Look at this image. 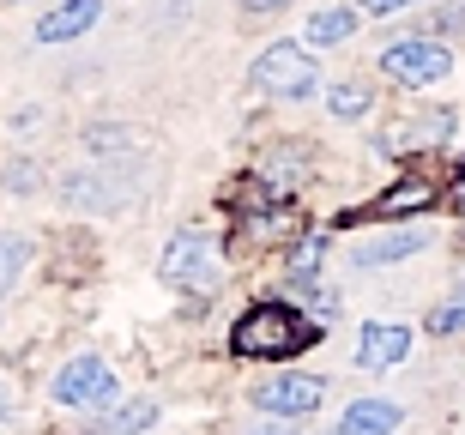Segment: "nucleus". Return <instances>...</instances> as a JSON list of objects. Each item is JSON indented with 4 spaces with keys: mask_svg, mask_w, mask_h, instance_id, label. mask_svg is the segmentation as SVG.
I'll list each match as a JSON object with an SVG mask.
<instances>
[{
    "mask_svg": "<svg viewBox=\"0 0 465 435\" xmlns=\"http://www.w3.org/2000/svg\"><path fill=\"white\" fill-rule=\"evenodd\" d=\"M399 423H405V411H399L393 400H357L339 418V435H393Z\"/></svg>",
    "mask_w": 465,
    "mask_h": 435,
    "instance_id": "obj_9",
    "label": "nucleus"
},
{
    "mask_svg": "<svg viewBox=\"0 0 465 435\" xmlns=\"http://www.w3.org/2000/svg\"><path fill=\"white\" fill-rule=\"evenodd\" d=\"M248 435H296V423L278 418V423H260V430H248Z\"/></svg>",
    "mask_w": 465,
    "mask_h": 435,
    "instance_id": "obj_20",
    "label": "nucleus"
},
{
    "mask_svg": "<svg viewBox=\"0 0 465 435\" xmlns=\"http://www.w3.org/2000/svg\"><path fill=\"white\" fill-rule=\"evenodd\" d=\"M157 423V405L152 400H134V405H121L115 418L104 423V435H139V430H152Z\"/></svg>",
    "mask_w": 465,
    "mask_h": 435,
    "instance_id": "obj_13",
    "label": "nucleus"
},
{
    "mask_svg": "<svg viewBox=\"0 0 465 435\" xmlns=\"http://www.w3.org/2000/svg\"><path fill=\"white\" fill-rule=\"evenodd\" d=\"M314 339H321V327L302 321L296 309H284V302H260V309H248L236 321V332H230L236 357H296V351H309Z\"/></svg>",
    "mask_w": 465,
    "mask_h": 435,
    "instance_id": "obj_1",
    "label": "nucleus"
},
{
    "mask_svg": "<svg viewBox=\"0 0 465 435\" xmlns=\"http://www.w3.org/2000/svg\"><path fill=\"white\" fill-rule=\"evenodd\" d=\"M351 31H357V13H351V6H327V13H314V18H309V43H314V49L351 43Z\"/></svg>",
    "mask_w": 465,
    "mask_h": 435,
    "instance_id": "obj_12",
    "label": "nucleus"
},
{
    "mask_svg": "<svg viewBox=\"0 0 465 435\" xmlns=\"http://www.w3.org/2000/svg\"><path fill=\"white\" fill-rule=\"evenodd\" d=\"M327 109H332V115H345V122H357V115H369V91H362V85H332Z\"/></svg>",
    "mask_w": 465,
    "mask_h": 435,
    "instance_id": "obj_15",
    "label": "nucleus"
},
{
    "mask_svg": "<svg viewBox=\"0 0 465 435\" xmlns=\"http://www.w3.org/2000/svg\"><path fill=\"white\" fill-rule=\"evenodd\" d=\"M248 13H278V6H291V0H242Z\"/></svg>",
    "mask_w": 465,
    "mask_h": 435,
    "instance_id": "obj_21",
    "label": "nucleus"
},
{
    "mask_svg": "<svg viewBox=\"0 0 465 435\" xmlns=\"http://www.w3.org/2000/svg\"><path fill=\"white\" fill-rule=\"evenodd\" d=\"M54 405H73V411H97V405L115 400V369L97 363V357H73L61 375H54Z\"/></svg>",
    "mask_w": 465,
    "mask_h": 435,
    "instance_id": "obj_4",
    "label": "nucleus"
},
{
    "mask_svg": "<svg viewBox=\"0 0 465 435\" xmlns=\"http://www.w3.org/2000/svg\"><path fill=\"white\" fill-rule=\"evenodd\" d=\"M206 254H212L206 230H182V236L170 242V254H163V279H170V284H188V279H200V266H206Z\"/></svg>",
    "mask_w": 465,
    "mask_h": 435,
    "instance_id": "obj_10",
    "label": "nucleus"
},
{
    "mask_svg": "<svg viewBox=\"0 0 465 435\" xmlns=\"http://www.w3.org/2000/svg\"><path fill=\"white\" fill-rule=\"evenodd\" d=\"M321 393H327V381H314V375H272V381L254 387V405L260 411H272V418H309L314 405H321Z\"/></svg>",
    "mask_w": 465,
    "mask_h": 435,
    "instance_id": "obj_5",
    "label": "nucleus"
},
{
    "mask_svg": "<svg viewBox=\"0 0 465 435\" xmlns=\"http://www.w3.org/2000/svg\"><path fill=\"white\" fill-rule=\"evenodd\" d=\"M435 206V188L430 182H399V188H387L375 200V206H362V212H351V218H405V212H430Z\"/></svg>",
    "mask_w": 465,
    "mask_h": 435,
    "instance_id": "obj_8",
    "label": "nucleus"
},
{
    "mask_svg": "<svg viewBox=\"0 0 465 435\" xmlns=\"http://www.w3.org/2000/svg\"><path fill=\"white\" fill-rule=\"evenodd\" d=\"M321 254H327V242H321V236H309V242L291 254V272H296V279H309L314 266H321Z\"/></svg>",
    "mask_w": 465,
    "mask_h": 435,
    "instance_id": "obj_17",
    "label": "nucleus"
},
{
    "mask_svg": "<svg viewBox=\"0 0 465 435\" xmlns=\"http://www.w3.org/2000/svg\"><path fill=\"white\" fill-rule=\"evenodd\" d=\"M25 254H31V248L18 242V236H0V291H13V279H18V266H25Z\"/></svg>",
    "mask_w": 465,
    "mask_h": 435,
    "instance_id": "obj_16",
    "label": "nucleus"
},
{
    "mask_svg": "<svg viewBox=\"0 0 465 435\" xmlns=\"http://www.w3.org/2000/svg\"><path fill=\"white\" fill-rule=\"evenodd\" d=\"M314 79H321V73H314L309 49H296V43L260 49L254 67H248V91H260V97H309Z\"/></svg>",
    "mask_w": 465,
    "mask_h": 435,
    "instance_id": "obj_2",
    "label": "nucleus"
},
{
    "mask_svg": "<svg viewBox=\"0 0 465 435\" xmlns=\"http://www.w3.org/2000/svg\"><path fill=\"white\" fill-rule=\"evenodd\" d=\"M6 411H13V393H6V387H0V418H6Z\"/></svg>",
    "mask_w": 465,
    "mask_h": 435,
    "instance_id": "obj_22",
    "label": "nucleus"
},
{
    "mask_svg": "<svg viewBox=\"0 0 465 435\" xmlns=\"http://www.w3.org/2000/svg\"><path fill=\"white\" fill-rule=\"evenodd\" d=\"M97 18H104V0H61V6H49V13H43L36 43H73V36H85Z\"/></svg>",
    "mask_w": 465,
    "mask_h": 435,
    "instance_id": "obj_6",
    "label": "nucleus"
},
{
    "mask_svg": "<svg viewBox=\"0 0 465 435\" xmlns=\"http://www.w3.org/2000/svg\"><path fill=\"white\" fill-rule=\"evenodd\" d=\"M430 242V236H423V230H393V236H375V242H362L357 254H351V261L357 266H387V261H411L417 248Z\"/></svg>",
    "mask_w": 465,
    "mask_h": 435,
    "instance_id": "obj_11",
    "label": "nucleus"
},
{
    "mask_svg": "<svg viewBox=\"0 0 465 435\" xmlns=\"http://www.w3.org/2000/svg\"><path fill=\"white\" fill-rule=\"evenodd\" d=\"M430 332L435 339H453V332H465V284L441 302V309H430Z\"/></svg>",
    "mask_w": 465,
    "mask_h": 435,
    "instance_id": "obj_14",
    "label": "nucleus"
},
{
    "mask_svg": "<svg viewBox=\"0 0 465 435\" xmlns=\"http://www.w3.org/2000/svg\"><path fill=\"white\" fill-rule=\"evenodd\" d=\"M411 357V327H393V321H375L362 327V345H357V363L362 369H393Z\"/></svg>",
    "mask_w": 465,
    "mask_h": 435,
    "instance_id": "obj_7",
    "label": "nucleus"
},
{
    "mask_svg": "<svg viewBox=\"0 0 465 435\" xmlns=\"http://www.w3.org/2000/svg\"><path fill=\"white\" fill-rule=\"evenodd\" d=\"M453 54L435 43V36H405V43H387L381 49V73L393 79V85H435V79H448Z\"/></svg>",
    "mask_w": 465,
    "mask_h": 435,
    "instance_id": "obj_3",
    "label": "nucleus"
},
{
    "mask_svg": "<svg viewBox=\"0 0 465 435\" xmlns=\"http://www.w3.org/2000/svg\"><path fill=\"white\" fill-rule=\"evenodd\" d=\"M435 25H441V31H465V0H448V6L435 13Z\"/></svg>",
    "mask_w": 465,
    "mask_h": 435,
    "instance_id": "obj_18",
    "label": "nucleus"
},
{
    "mask_svg": "<svg viewBox=\"0 0 465 435\" xmlns=\"http://www.w3.org/2000/svg\"><path fill=\"white\" fill-rule=\"evenodd\" d=\"M411 0H362V13H375V18H387V13H405Z\"/></svg>",
    "mask_w": 465,
    "mask_h": 435,
    "instance_id": "obj_19",
    "label": "nucleus"
}]
</instances>
